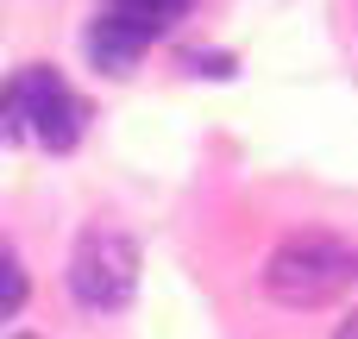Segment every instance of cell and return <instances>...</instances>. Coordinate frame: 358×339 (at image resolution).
<instances>
[{"instance_id": "obj_5", "label": "cell", "mask_w": 358, "mask_h": 339, "mask_svg": "<svg viewBox=\"0 0 358 339\" xmlns=\"http://www.w3.org/2000/svg\"><path fill=\"white\" fill-rule=\"evenodd\" d=\"M101 13H113L120 25H132V31H145V38H157V31H170V25L189 13V0H107Z\"/></svg>"}, {"instance_id": "obj_1", "label": "cell", "mask_w": 358, "mask_h": 339, "mask_svg": "<svg viewBox=\"0 0 358 339\" xmlns=\"http://www.w3.org/2000/svg\"><path fill=\"white\" fill-rule=\"evenodd\" d=\"M88 126L82 94L50 69V63H25L0 82V138H31L44 151H69Z\"/></svg>"}, {"instance_id": "obj_6", "label": "cell", "mask_w": 358, "mask_h": 339, "mask_svg": "<svg viewBox=\"0 0 358 339\" xmlns=\"http://www.w3.org/2000/svg\"><path fill=\"white\" fill-rule=\"evenodd\" d=\"M25 289H31V283H25L19 258H13V252L0 245V321H13V315L25 308Z\"/></svg>"}, {"instance_id": "obj_4", "label": "cell", "mask_w": 358, "mask_h": 339, "mask_svg": "<svg viewBox=\"0 0 358 339\" xmlns=\"http://www.w3.org/2000/svg\"><path fill=\"white\" fill-rule=\"evenodd\" d=\"M145 50H151V38L132 31V25H120L113 13H101V19L88 25V57H94V69H107V75H126Z\"/></svg>"}, {"instance_id": "obj_3", "label": "cell", "mask_w": 358, "mask_h": 339, "mask_svg": "<svg viewBox=\"0 0 358 339\" xmlns=\"http://www.w3.org/2000/svg\"><path fill=\"white\" fill-rule=\"evenodd\" d=\"M132 289H138V245L120 226H88L69 252V296L82 308L113 315L132 302Z\"/></svg>"}, {"instance_id": "obj_2", "label": "cell", "mask_w": 358, "mask_h": 339, "mask_svg": "<svg viewBox=\"0 0 358 339\" xmlns=\"http://www.w3.org/2000/svg\"><path fill=\"white\" fill-rule=\"evenodd\" d=\"M358 283V252L334 233H296L264 258V296L283 308H327Z\"/></svg>"}, {"instance_id": "obj_7", "label": "cell", "mask_w": 358, "mask_h": 339, "mask_svg": "<svg viewBox=\"0 0 358 339\" xmlns=\"http://www.w3.org/2000/svg\"><path fill=\"white\" fill-rule=\"evenodd\" d=\"M334 339H358V315H352V321H346V327H340Z\"/></svg>"}]
</instances>
